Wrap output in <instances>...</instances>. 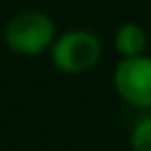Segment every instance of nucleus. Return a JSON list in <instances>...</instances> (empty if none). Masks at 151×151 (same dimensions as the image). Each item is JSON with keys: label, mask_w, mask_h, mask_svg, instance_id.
Returning <instances> with one entry per match:
<instances>
[{"label": "nucleus", "mask_w": 151, "mask_h": 151, "mask_svg": "<svg viewBox=\"0 0 151 151\" xmlns=\"http://www.w3.org/2000/svg\"><path fill=\"white\" fill-rule=\"evenodd\" d=\"M5 45L19 54V57H38L47 52L57 38V24L50 14L40 9H24L17 12L5 31H2Z\"/></svg>", "instance_id": "f03ea898"}, {"label": "nucleus", "mask_w": 151, "mask_h": 151, "mask_svg": "<svg viewBox=\"0 0 151 151\" xmlns=\"http://www.w3.org/2000/svg\"><path fill=\"white\" fill-rule=\"evenodd\" d=\"M0 2H2V0H0Z\"/></svg>", "instance_id": "423d86ee"}, {"label": "nucleus", "mask_w": 151, "mask_h": 151, "mask_svg": "<svg viewBox=\"0 0 151 151\" xmlns=\"http://www.w3.org/2000/svg\"><path fill=\"white\" fill-rule=\"evenodd\" d=\"M116 94L137 111H151V54L120 57L111 76Z\"/></svg>", "instance_id": "7ed1b4c3"}, {"label": "nucleus", "mask_w": 151, "mask_h": 151, "mask_svg": "<svg viewBox=\"0 0 151 151\" xmlns=\"http://www.w3.org/2000/svg\"><path fill=\"white\" fill-rule=\"evenodd\" d=\"M127 146L130 151H151V111H142V116L130 125Z\"/></svg>", "instance_id": "39448f33"}, {"label": "nucleus", "mask_w": 151, "mask_h": 151, "mask_svg": "<svg viewBox=\"0 0 151 151\" xmlns=\"http://www.w3.org/2000/svg\"><path fill=\"white\" fill-rule=\"evenodd\" d=\"M113 50L118 57H137L149 52V33L137 21H125L113 33Z\"/></svg>", "instance_id": "20e7f679"}, {"label": "nucleus", "mask_w": 151, "mask_h": 151, "mask_svg": "<svg viewBox=\"0 0 151 151\" xmlns=\"http://www.w3.org/2000/svg\"><path fill=\"white\" fill-rule=\"evenodd\" d=\"M52 66L64 76H83L92 71L104 57L101 38L90 28H68L57 33L52 47L47 50Z\"/></svg>", "instance_id": "f257e3e1"}]
</instances>
